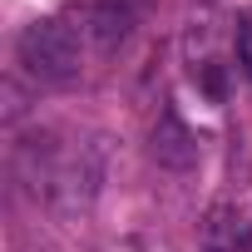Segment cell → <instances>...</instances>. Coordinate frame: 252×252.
I'll list each match as a JSON object with an SVG mask.
<instances>
[{"instance_id": "6da1fadb", "label": "cell", "mask_w": 252, "mask_h": 252, "mask_svg": "<svg viewBox=\"0 0 252 252\" xmlns=\"http://www.w3.org/2000/svg\"><path fill=\"white\" fill-rule=\"evenodd\" d=\"M15 55L40 84H64V79L79 74V35L69 25H60V20L25 25L20 40H15Z\"/></svg>"}, {"instance_id": "7a4b0ae2", "label": "cell", "mask_w": 252, "mask_h": 252, "mask_svg": "<svg viewBox=\"0 0 252 252\" xmlns=\"http://www.w3.org/2000/svg\"><path fill=\"white\" fill-rule=\"evenodd\" d=\"M134 15H139V10L119 5V0H94V5H89V15H84V35H89V45L109 55L114 45H124V40H129Z\"/></svg>"}, {"instance_id": "3957f363", "label": "cell", "mask_w": 252, "mask_h": 252, "mask_svg": "<svg viewBox=\"0 0 252 252\" xmlns=\"http://www.w3.org/2000/svg\"><path fill=\"white\" fill-rule=\"evenodd\" d=\"M154 158H158L163 168H193L198 144H193V134L183 129L178 114H163V119H158V129H154Z\"/></svg>"}, {"instance_id": "277c9868", "label": "cell", "mask_w": 252, "mask_h": 252, "mask_svg": "<svg viewBox=\"0 0 252 252\" xmlns=\"http://www.w3.org/2000/svg\"><path fill=\"white\" fill-rule=\"evenodd\" d=\"M237 64L252 79V15H237Z\"/></svg>"}, {"instance_id": "5b68a950", "label": "cell", "mask_w": 252, "mask_h": 252, "mask_svg": "<svg viewBox=\"0 0 252 252\" xmlns=\"http://www.w3.org/2000/svg\"><path fill=\"white\" fill-rule=\"evenodd\" d=\"M198 74H203V89H208V99H213V104H222V69H218V64L208 60V64H203Z\"/></svg>"}, {"instance_id": "8992f818", "label": "cell", "mask_w": 252, "mask_h": 252, "mask_svg": "<svg viewBox=\"0 0 252 252\" xmlns=\"http://www.w3.org/2000/svg\"><path fill=\"white\" fill-rule=\"evenodd\" d=\"M119 5H129V10H144V5H149V0H119Z\"/></svg>"}]
</instances>
